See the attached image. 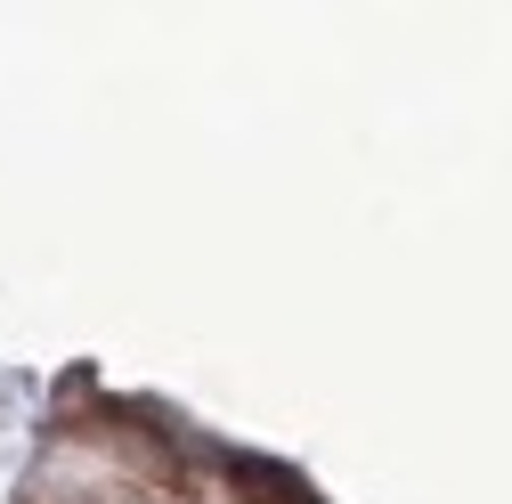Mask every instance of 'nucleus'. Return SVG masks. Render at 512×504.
Here are the masks:
<instances>
[]
</instances>
